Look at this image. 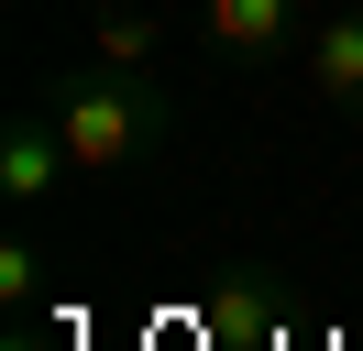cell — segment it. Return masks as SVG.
<instances>
[{
	"instance_id": "6da1fadb",
	"label": "cell",
	"mask_w": 363,
	"mask_h": 351,
	"mask_svg": "<svg viewBox=\"0 0 363 351\" xmlns=\"http://www.w3.org/2000/svg\"><path fill=\"white\" fill-rule=\"evenodd\" d=\"M45 110H55V132H67L77 176H133V165H155L165 132H177V99H165L155 66H67V77H45Z\"/></svg>"
},
{
	"instance_id": "7a4b0ae2",
	"label": "cell",
	"mask_w": 363,
	"mask_h": 351,
	"mask_svg": "<svg viewBox=\"0 0 363 351\" xmlns=\"http://www.w3.org/2000/svg\"><path fill=\"white\" fill-rule=\"evenodd\" d=\"M67 132H55V110H45V88H33L23 110H11V121H0V197H11V209H45L55 187H67Z\"/></svg>"
},
{
	"instance_id": "3957f363",
	"label": "cell",
	"mask_w": 363,
	"mask_h": 351,
	"mask_svg": "<svg viewBox=\"0 0 363 351\" xmlns=\"http://www.w3.org/2000/svg\"><path fill=\"white\" fill-rule=\"evenodd\" d=\"M199 33L231 66H275L286 44H308V0H199Z\"/></svg>"
},
{
	"instance_id": "277c9868",
	"label": "cell",
	"mask_w": 363,
	"mask_h": 351,
	"mask_svg": "<svg viewBox=\"0 0 363 351\" xmlns=\"http://www.w3.org/2000/svg\"><path fill=\"white\" fill-rule=\"evenodd\" d=\"M297 55H308V99L330 121H363V11H319Z\"/></svg>"
},
{
	"instance_id": "5b68a950",
	"label": "cell",
	"mask_w": 363,
	"mask_h": 351,
	"mask_svg": "<svg viewBox=\"0 0 363 351\" xmlns=\"http://www.w3.org/2000/svg\"><path fill=\"white\" fill-rule=\"evenodd\" d=\"M199 318H209V340H242V351H253V340L275 329V297L242 275V285H209V307H199Z\"/></svg>"
},
{
	"instance_id": "8992f818",
	"label": "cell",
	"mask_w": 363,
	"mask_h": 351,
	"mask_svg": "<svg viewBox=\"0 0 363 351\" xmlns=\"http://www.w3.org/2000/svg\"><path fill=\"white\" fill-rule=\"evenodd\" d=\"M165 55V22L155 11H121V0H99V66H155Z\"/></svg>"
},
{
	"instance_id": "52a82bcc",
	"label": "cell",
	"mask_w": 363,
	"mask_h": 351,
	"mask_svg": "<svg viewBox=\"0 0 363 351\" xmlns=\"http://www.w3.org/2000/svg\"><path fill=\"white\" fill-rule=\"evenodd\" d=\"M33 285H45V241H33V231H11V241H0V297L23 307Z\"/></svg>"
},
{
	"instance_id": "ba28073f",
	"label": "cell",
	"mask_w": 363,
	"mask_h": 351,
	"mask_svg": "<svg viewBox=\"0 0 363 351\" xmlns=\"http://www.w3.org/2000/svg\"><path fill=\"white\" fill-rule=\"evenodd\" d=\"M0 351H45V340H0Z\"/></svg>"
}]
</instances>
